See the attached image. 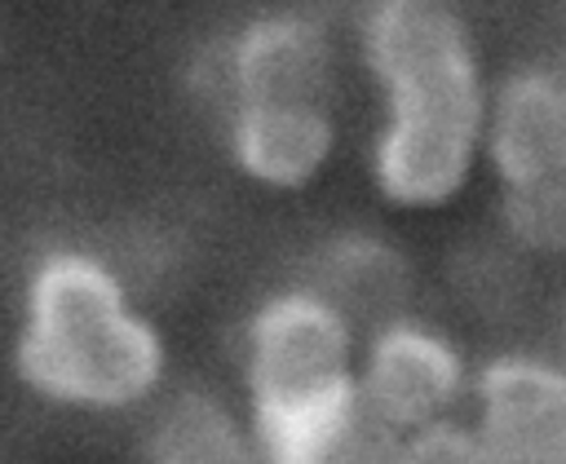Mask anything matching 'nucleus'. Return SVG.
<instances>
[{
	"mask_svg": "<svg viewBox=\"0 0 566 464\" xmlns=\"http://www.w3.org/2000/svg\"><path fill=\"white\" fill-rule=\"evenodd\" d=\"M358 53L380 88V106L486 110L491 84L455 9L371 0L358 27Z\"/></svg>",
	"mask_w": 566,
	"mask_h": 464,
	"instance_id": "nucleus-3",
	"label": "nucleus"
},
{
	"mask_svg": "<svg viewBox=\"0 0 566 464\" xmlns=\"http://www.w3.org/2000/svg\"><path fill=\"white\" fill-rule=\"evenodd\" d=\"M407 4H442V9H455L460 0H407Z\"/></svg>",
	"mask_w": 566,
	"mask_h": 464,
	"instance_id": "nucleus-16",
	"label": "nucleus"
},
{
	"mask_svg": "<svg viewBox=\"0 0 566 464\" xmlns=\"http://www.w3.org/2000/svg\"><path fill=\"white\" fill-rule=\"evenodd\" d=\"M557 349H562V358H566V292H562V300H557Z\"/></svg>",
	"mask_w": 566,
	"mask_h": 464,
	"instance_id": "nucleus-15",
	"label": "nucleus"
},
{
	"mask_svg": "<svg viewBox=\"0 0 566 464\" xmlns=\"http://www.w3.org/2000/svg\"><path fill=\"white\" fill-rule=\"evenodd\" d=\"M486 110L464 106H385L367 146L376 194L402 212H433L464 194L482 164Z\"/></svg>",
	"mask_w": 566,
	"mask_h": 464,
	"instance_id": "nucleus-4",
	"label": "nucleus"
},
{
	"mask_svg": "<svg viewBox=\"0 0 566 464\" xmlns=\"http://www.w3.org/2000/svg\"><path fill=\"white\" fill-rule=\"evenodd\" d=\"M261 464H398L402 433L385 424L363 389L358 371L314 398L248 411Z\"/></svg>",
	"mask_w": 566,
	"mask_h": 464,
	"instance_id": "nucleus-8",
	"label": "nucleus"
},
{
	"mask_svg": "<svg viewBox=\"0 0 566 464\" xmlns=\"http://www.w3.org/2000/svg\"><path fill=\"white\" fill-rule=\"evenodd\" d=\"M482 164L500 186L566 172V71L513 66L491 84Z\"/></svg>",
	"mask_w": 566,
	"mask_h": 464,
	"instance_id": "nucleus-9",
	"label": "nucleus"
},
{
	"mask_svg": "<svg viewBox=\"0 0 566 464\" xmlns=\"http://www.w3.org/2000/svg\"><path fill=\"white\" fill-rule=\"evenodd\" d=\"M358 323L314 283L270 292L243 323L248 411L314 398L358 371Z\"/></svg>",
	"mask_w": 566,
	"mask_h": 464,
	"instance_id": "nucleus-2",
	"label": "nucleus"
},
{
	"mask_svg": "<svg viewBox=\"0 0 566 464\" xmlns=\"http://www.w3.org/2000/svg\"><path fill=\"white\" fill-rule=\"evenodd\" d=\"M469 424L486 464H566V358L504 349L473 367Z\"/></svg>",
	"mask_w": 566,
	"mask_h": 464,
	"instance_id": "nucleus-6",
	"label": "nucleus"
},
{
	"mask_svg": "<svg viewBox=\"0 0 566 464\" xmlns=\"http://www.w3.org/2000/svg\"><path fill=\"white\" fill-rule=\"evenodd\" d=\"M336 141L332 102H239L226 110V155L234 172L274 194L314 186Z\"/></svg>",
	"mask_w": 566,
	"mask_h": 464,
	"instance_id": "nucleus-10",
	"label": "nucleus"
},
{
	"mask_svg": "<svg viewBox=\"0 0 566 464\" xmlns=\"http://www.w3.org/2000/svg\"><path fill=\"white\" fill-rule=\"evenodd\" d=\"M310 283L323 296H332L358 323V331L363 327L371 331V327L407 314V300H411V261L385 234L349 230V234H336V239H327L318 247V261H314V278Z\"/></svg>",
	"mask_w": 566,
	"mask_h": 464,
	"instance_id": "nucleus-11",
	"label": "nucleus"
},
{
	"mask_svg": "<svg viewBox=\"0 0 566 464\" xmlns=\"http://www.w3.org/2000/svg\"><path fill=\"white\" fill-rule=\"evenodd\" d=\"M217 80L226 110L239 102H332L336 44L310 13H261L221 44Z\"/></svg>",
	"mask_w": 566,
	"mask_h": 464,
	"instance_id": "nucleus-7",
	"label": "nucleus"
},
{
	"mask_svg": "<svg viewBox=\"0 0 566 464\" xmlns=\"http://www.w3.org/2000/svg\"><path fill=\"white\" fill-rule=\"evenodd\" d=\"M398 464H486V455L473 437V424L451 415V420L402 433Z\"/></svg>",
	"mask_w": 566,
	"mask_h": 464,
	"instance_id": "nucleus-14",
	"label": "nucleus"
},
{
	"mask_svg": "<svg viewBox=\"0 0 566 464\" xmlns=\"http://www.w3.org/2000/svg\"><path fill=\"white\" fill-rule=\"evenodd\" d=\"M500 230L535 261H566V172L500 186Z\"/></svg>",
	"mask_w": 566,
	"mask_h": 464,
	"instance_id": "nucleus-13",
	"label": "nucleus"
},
{
	"mask_svg": "<svg viewBox=\"0 0 566 464\" xmlns=\"http://www.w3.org/2000/svg\"><path fill=\"white\" fill-rule=\"evenodd\" d=\"M358 389L398 433L451 420L473 389V367L451 331L411 309L371 327L358 349Z\"/></svg>",
	"mask_w": 566,
	"mask_h": 464,
	"instance_id": "nucleus-5",
	"label": "nucleus"
},
{
	"mask_svg": "<svg viewBox=\"0 0 566 464\" xmlns=\"http://www.w3.org/2000/svg\"><path fill=\"white\" fill-rule=\"evenodd\" d=\"M146 464H261L252 420L212 389H177L146 429Z\"/></svg>",
	"mask_w": 566,
	"mask_h": 464,
	"instance_id": "nucleus-12",
	"label": "nucleus"
},
{
	"mask_svg": "<svg viewBox=\"0 0 566 464\" xmlns=\"http://www.w3.org/2000/svg\"><path fill=\"white\" fill-rule=\"evenodd\" d=\"M13 371L53 407L128 411L164 384L168 345L102 256L49 247L22 278Z\"/></svg>",
	"mask_w": 566,
	"mask_h": 464,
	"instance_id": "nucleus-1",
	"label": "nucleus"
}]
</instances>
